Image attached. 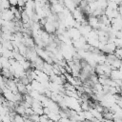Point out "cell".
I'll list each match as a JSON object with an SVG mask.
<instances>
[{"instance_id":"cell-1","label":"cell","mask_w":122,"mask_h":122,"mask_svg":"<svg viewBox=\"0 0 122 122\" xmlns=\"http://www.w3.org/2000/svg\"><path fill=\"white\" fill-rule=\"evenodd\" d=\"M48 116H49V118H50L51 120H52V121H54V122H59V120H60V118H61L59 112H51L48 114Z\"/></svg>"},{"instance_id":"cell-3","label":"cell","mask_w":122,"mask_h":122,"mask_svg":"<svg viewBox=\"0 0 122 122\" xmlns=\"http://www.w3.org/2000/svg\"><path fill=\"white\" fill-rule=\"evenodd\" d=\"M29 118H30L32 122H38V121H40V115L37 114V113H33V114L30 115Z\"/></svg>"},{"instance_id":"cell-2","label":"cell","mask_w":122,"mask_h":122,"mask_svg":"<svg viewBox=\"0 0 122 122\" xmlns=\"http://www.w3.org/2000/svg\"><path fill=\"white\" fill-rule=\"evenodd\" d=\"M84 117L88 121H92L94 119V117H93V115H92L91 111H84Z\"/></svg>"},{"instance_id":"cell-4","label":"cell","mask_w":122,"mask_h":122,"mask_svg":"<svg viewBox=\"0 0 122 122\" xmlns=\"http://www.w3.org/2000/svg\"><path fill=\"white\" fill-rule=\"evenodd\" d=\"M49 119L50 118H49L48 114H42V115H40V122H48Z\"/></svg>"}]
</instances>
